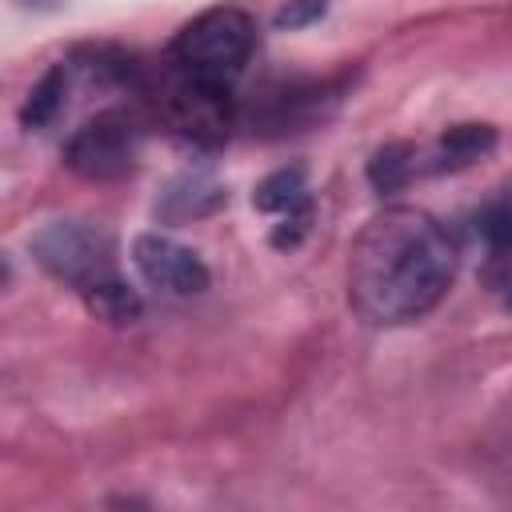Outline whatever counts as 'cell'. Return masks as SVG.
Wrapping results in <instances>:
<instances>
[{
    "mask_svg": "<svg viewBox=\"0 0 512 512\" xmlns=\"http://www.w3.org/2000/svg\"><path fill=\"white\" fill-rule=\"evenodd\" d=\"M456 276V240L424 208L376 212L348 252V300L376 328L412 324L440 304Z\"/></svg>",
    "mask_w": 512,
    "mask_h": 512,
    "instance_id": "cell-1",
    "label": "cell"
},
{
    "mask_svg": "<svg viewBox=\"0 0 512 512\" xmlns=\"http://www.w3.org/2000/svg\"><path fill=\"white\" fill-rule=\"evenodd\" d=\"M252 48H256V20L244 8L220 4L192 16L176 32L168 56H172V68L180 72L228 84L232 76L244 72V64L252 60Z\"/></svg>",
    "mask_w": 512,
    "mask_h": 512,
    "instance_id": "cell-2",
    "label": "cell"
},
{
    "mask_svg": "<svg viewBox=\"0 0 512 512\" xmlns=\"http://www.w3.org/2000/svg\"><path fill=\"white\" fill-rule=\"evenodd\" d=\"M28 248H32V260L48 276L76 288L80 296L92 292L96 284L120 276L112 236L84 220H52L28 240Z\"/></svg>",
    "mask_w": 512,
    "mask_h": 512,
    "instance_id": "cell-3",
    "label": "cell"
},
{
    "mask_svg": "<svg viewBox=\"0 0 512 512\" xmlns=\"http://www.w3.org/2000/svg\"><path fill=\"white\" fill-rule=\"evenodd\" d=\"M160 112L176 136H184L188 144H204V148H216L220 140H228L232 120H236L228 84L204 80L180 68H172V76L160 84Z\"/></svg>",
    "mask_w": 512,
    "mask_h": 512,
    "instance_id": "cell-4",
    "label": "cell"
},
{
    "mask_svg": "<svg viewBox=\"0 0 512 512\" xmlns=\"http://www.w3.org/2000/svg\"><path fill=\"white\" fill-rule=\"evenodd\" d=\"M136 156L140 128L124 112H96L64 144V164L84 180H120L136 168Z\"/></svg>",
    "mask_w": 512,
    "mask_h": 512,
    "instance_id": "cell-5",
    "label": "cell"
},
{
    "mask_svg": "<svg viewBox=\"0 0 512 512\" xmlns=\"http://www.w3.org/2000/svg\"><path fill=\"white\" fill-rule=\"evenodd\" d=\"M132 260H136L140 276H144L152 288H160V292L196 296V292L208 288V264H204L192 248H184V244H176V240H168V236H160V232L136 236Z\"/></svg>",
    "mask_w": 512,
    "mask_h": 512,
    "instance_id": "cell-6",
    "label": "cell"
},
{
    "mask_svg": "<svg viewBox=\"0 0 512 512\" xmlns=\"http://www.w3.org/2000/svg\"><path fill=\"white\" fill-rule=\"evenodd\" d=\"M252 204H256L260 212H272V216L280 220L276 232H272V244H276V248H296L300 236H304L308 224H312V196H308V184H304V172H300V168H280V172H272V176L256 188Z\"/></svg>",
    "mask_w": 512,
    "mask_h": 512,
    "instance_id": "cell-7",
    "label": "cell"
},
{
    "mask_svg": "<svg viewBox=\"0 0 512 512\" xmlns=\"http://www.w3.org/2000/svg\"><path fill=\"white\" fill-rule=\"evenodd\" d=\"M492 148H496V128L492 124H452L432 148H416V176L468 168L472 160L488 156Z\"/></svg>",
    "mask_w": 512,
    "mask_h": 512,
    "instance_id": "cell-8",
    "label": "cell"
},
{
    "mask_svg": "<svg viewBox=\"0 0 512 512\" xmlns=\"http://www.w3.org/2000/svg\"><path fill=\"white\" fill-rule=\"evenodd\" d=\"M228 200V192L204 176H184L176 180L168 192H164V204H160V216L164 220H196V216H208L216 212L220 204Z\"/></svg>",
    "mask_w": 512,
    "mask_h": 512,
    "instance_id": "cell-9",
    "label": "cell"
},
{
    "mask_svg": "<svg viewBox=\"0 0 512 512\" xmlns=\"http://www.w3.org/2000/svg\"><path fill=\"white\" fill-rule=\"evenodd\" d=\"M84 304H88L100 320H112V324H132V320L144 312L140 292H136L124 276H112V280L96 284L92 292H84Z\"/></svg>",
    "mask_w": 512,
    "mask_h": 512,
    "instance_id": "cell-10",
    "label": "cell"
},
{
    "mask_svg": "<svg viewBox=\"0 0 512 512\" xmlns=\"http://www.w3.org/2000/svg\"><path fill=\"white\" fill-rule=\"evenodd\" d=\"M476 236L484 240L492 260H512V188H504L476 212Z\"/></svg>",
    "mask_w": 512,
    "mask_h": 512,
    "instance_id": "cell-11",
    "label": "cell"
},
{
    "mask_svg": "<svg viewBox=\"0 0 512 512\" xmlns=\"http://www.w3.org/2000/svg\"><path fill=\"white\" fill-rule=\"evenodd\" d=\"M64 92H68V68H52L28 96L24 104V124L28 128H44L48 120H56V112L64 108Z\"/></svg>",
    "mask_w": 512,
    "mask_h": 512,
    "instance_id": "cell-12",
    "label": "cell"
},
{
    "mask_svg": "<svg viewBox=\"0 0 512 512\" xmlns=\"http://www.w3.org/2000/svg\"><path fill=\"white\" fill-rule=\"evenodd\" d=\"M328 12V0H288L280 12H276V24L280 28H300V24H312L316 16Z\"/></svg>",
    "mask_w": 512,
    "mask_h": 512,
    "instance_id": "cell-13",
    "label": "cell"
},
{
    "mask_svg": "<svg viewBox=\"0 0 512 512\" xmlns=\"http://www.w3.org/2000/svg\"><path fill=\"white\" fill-rule=\"evenodd\" d=\"M508 288H512V284H508ZM508 304H512V292H508Z\"/></svg>",
    "mask_w": 512,
    "mask_h": 512,
    "instance_id": "cell-14",
    "label": "cell"
}]
</instances>
